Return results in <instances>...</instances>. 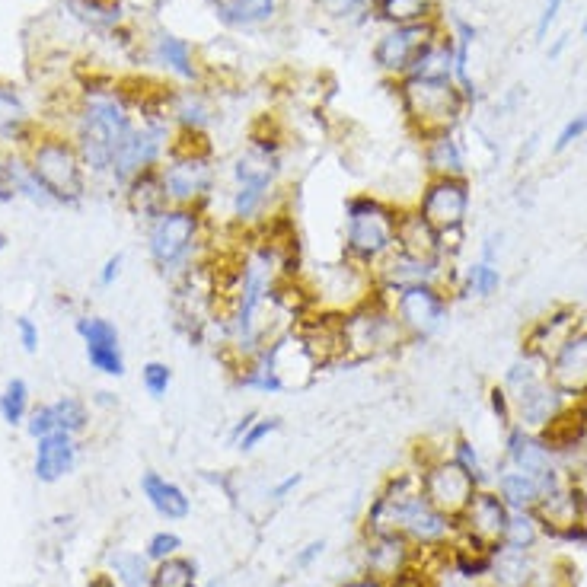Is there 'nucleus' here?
Listing matches in <instances>:
<instances>
[{"mask_svg":"<svg viewBox=\"0 0 587 587\" xmlns=\"http://www.w3.org/2000/svg\"><path fill=\"white\" fill-rule=\"evenodd\" d=\"M399 205L374 192H358L345 198V230H342V259L361 268H371L396 249Z\"/></svg>","mask_w":587,"mask_h":587,"instance_id":"f257e3e1","label":"nucleus"},{"mask_svg":"<svg viewBox=\"0 0 587 587\" xmlns=\"http://www.w3.org/2000/svg\"><path fill=\"white\" fill-rule=\"evenodd\" d=\"M147 249L163 275H182L208 256V211L170 205L147 224Z\"/></svg>","mask_w":587,"mask_h":587,"instance_id":"f03ea898","label":"nucleus"},{"mask_svg":"<svg viewBox=\"0 0 587 587\" xmlns=\"http://www.w3.org/2000/svg\"><path fill=\"white\" fill-rule=\"evenodd\" d=\"M396 93H399L402 115H406V125L418 141L457 131L469 106L454 80H438V77H399Z\"/></svg>","mask_w":587,"mask_h":587,"instance_id":"7ed1b4c3","label":"nucleus"},{"mask_svg":"<svg viewBox=\"0 0 587 587\" xmlns=\"http://www.w3.org/2000/svg\"><path fill=\"white\" fill-rule=\"evenodd\" d=\"M342 339H345V364H364L383 355H393L409 345L406 332L396 323L390 297L374 291L358 307L342 313Z\"/></svg>","mask_w":587,"mask_h":587,"instance_id":"20e7f679","label":"nucleus"},{"mask_svg":"<svg viewBox=\"0 0 587 587\" xmlns=\"http://www.w3.org/2000/svg\"><path fill=\"white\" fill-rule=\"evenodd\" d=\"M469 205H473V186H469L466 176H428L415 198V211L441 233L450 262H454L460 249Z\"/></svg>","mask_w":587,"mask_h":587,"instance_id":"39448f33","label":"nucleus"},{"mask_svg":"<svg viewBox=\"0 0 587 587\" xmlns=\"http://www.w3.org/2000/svg\"><path fill=\"white\" fill-rule=\"evenodd\" d=\"M131 119L125 115L122 106H115L112 99H96L90 103L87 115L80 122V160L96 173L112 170L115 150L122 147V141L131 134Z\"/></svg>","mask_w":587,"mask_h":587,"instance_id":"423d86ee","label":"nucleus"},{"mask_svg":"<svg viewBox=\"0 0 587 587\" xmlns=\"http://www.w3.org/2000/svg\"><path fill=\"white\" fill-rule=\"evenodd\" d=\"M450 297L454 294L444 284H409V288L390 294L393 316L406 332L409 345L428 342L444 329L450 316Z\"/></svg>","mask_w":587,"mask_h":587,"instance_id":"0eeeda50","label":"nucleus"},{"mask_svg":"<svg viewBox=\"0 0 587 587\" xmlns=\"http://www.w3.org/2000/svg\"><path fill=\"white\" fill-rule=\"evenodd\" d=\"M80 154L77 150L61 141V138H48L36 147L32 154V176L39 179V186L45 189V195L52 201H80L83 195V170H80Z\"/></svg>","mask_w":587,"mask_h":587,"instance_id":"6e6552de","label":"nucleus"},{"mask_svg":"<svg viewBox=\"0 0 587 587\" xmlns=\"http://www.w3.org/2000/svg\"><path fill=\"white\" fill-rule=\"evenodd\" d=\"M418 473H422L425 498L441 514H447L450 521H457V517L466 511L469 501H473V495L482 489V485L476 482V476L466 473V469L450 457H434L431 463H425L422 469H418Z\"/></svg>","mask_w":587,"mask_h":587,"instance_id":"1a4fd4ad","label":"nucleus"},{"mask_svg":"<svg viewBox=\"0 0 587 587\" xmlns=\"http://www.w3.org/2000/svg\"><path fill=\"white\" fill-rule=\"evenodd\" d=\"M160 176L170 205L208 211L217 179L211 157H170L166 163H160Z\"/></svg>","mask_w":587,"mask_h":587,"instance_id":"9d476101","label":"nucleus"},{"mask_svg":"<svg viewBox=\"0 0 587 587\" xmlns=\"http://www.w3.org/2000/svg\"><path fill=\"white\" fill-rule=\"evenodd\" d=\"M438 39V20L412 23V26H390L374 45V64L383 74L406 77L415 58Z\"/></svg>","mask_w":587,"mask_h":587,"instance_id":"9b49d317","label":"nucleus"},{"mask_svg":"<svg viewBox=\"0 0 587 587\" xmlns=\"http://www.w3.org/2000/svg\"><path fill=\"white\" fill-rule=\"evenodd\" d=\"M454 524H457V533L469 536V540L498 549L501 543H505V533L511 524V508L501 501V495L495 489H479Z\"/></svg>","mask_w":587,"mask_h":587,"instance_id":"f8f14e48","label":"nucleus"},{"mask_svg":"<svg viewBox=\"0 0 587 587\" xmlns=\"http://www.w3.org/2000/svg\"><path fill=\"white\" fill-rule=\"evenodd\" d=\"M166 150H170V134H166V128H160V125L131 128V134L122 141V147L115 150L112 176L128 186V182L138 176V173L160 166Z\"/></svg>","mask_w":587,"mask_h":587,"instance_id":"ddd939ff","label":"nucleus"},{"mask_svg":"<svg viewBox=\"0 0 587 587\" xmlns=\"http://www.w3.org/2000/svg\"><path fill=\"white\" fill-rule=\"evenodd\" d=\"M546 377L565 399H587V323L549 358Z\"/></svg>","mask_w":587,"mask_h":587,"instance_id":"4468645a","label":"nucleus"},{"mask_svg":"<svg viewBox=\"0 0 587 587\" xmlns=\"http://www.w3.org/2000/svg\"><path fill=\"white\" fill-rule=\"evenodd\" d=\"M415 562H418V549L406 536H367L364 575L380 581L383 587L393 584L399 575H406Z\"/></svg>","mask_w":587,"mask_h":587,"instance_id":"2eb2a0df","label":"nucleus"},{"mask_svg":"<svg viewBox=\"0 0 587 587\" xmlns=\"http://www.w3.org/2000/svg\"><path fill=\"white\" fill-rule=\"evenodd\" d=\"M77 335L87 345V361L93 371L106 374V377H122L125 374V355H122V339L119 329H115L103 316H83L77 320Z\"/></svg>","mask_w":587,"mask_h":587,"instance_id":"dca6fc26","label":"nucleus"},{"mask_svg":"<svg viewBox=\"0 0 587 587\" xmlns=\"http://www.w3.org/2000/svg\"><path fill=\"white\" fill-rule=\"evenodd\" d=\"M533 514L543 527V536H552V540H556L565 527L587 524V495H584L581 485L572 479V482L559 485L556 492H549V495H543L540 501H536Z\"/></svg>","mask_w":587,"mask_h":587,"instance_id":"f3484780","label":"nucleus"},{"mask_svg":"<svg viewBox=\"0 0 587 587\" xmlns=\"http://www.w3.org/2000/svg\"><path fill=\"white\" fill-rule=\"evenodd\" d=\"M584 326L581 313L575 307H556L549 310L546 316H540L524 335V351H530V355L543 358L549 364V358L556 355V351L572 339V335Z\"/></svg>","mask_w":587,"mask_h":587,"instance_id":"a211bd4d","label":"nucleus"},{"mask_svg":"<svg viewBox=\"0 0 587 587\" xmlns=\"http://www.w3.org/2000/svg\"><path fill=\"white\" fill-rule=\"evenodd\" d=\"M396 253H406L412 259H425V262H450L441 233L434 230L422 214L412 208L399 211L396 221Z\"/></svg>","mask_w":587,"mask_h":587,"instance_id":"6ab92c4d","label":"nucleus"},{"mask_svg":"<svg viewBox=\"0 0 587 587\" xmlns=\"http://www.w3.org/2000/svg\"><path fill=\"white\" fill-rule=\"evenodd\" d=\"M565 396L552 387L549 377L530 383L521 393H514V425H521L527 431H540L552 422V415H556L562 406H565Z\"/></svg>","mask_w":587,"mask_h":587,"instance_id":"aec40b11","label":"nucleus"},{"mask_svg":"<svg viewBox=\"0 0 587 587\" xmlns=\"http://www.w3.org/2000/svg\"><path fill=\"white\" fill-rule=\"evenodd\" d=\"M536 434H540V441L556 457L578 450L587 441V399H568L565 406L552 415V422Z\"/></svg>","mask_w":587,"mask_h":587,"instance_id":"412c9836","label":"nucleus"},{"mask_svg":"<svg viewBox=\"0 0 587 587\" xmlns=\"http://www.w3.org/2000/svg\"><path fill=\"white\" fill-rule=\"evenodd\" d=\"M505 463L521 469V473L543 476L546 469L556 466V454L540 441V434H533L521 425H511L508 441H505Z\"/></svg>","mask_w":587,"mask_h":587,"instance_id":"4be33fe9","label":"nucleus"},{"mask_svg":"<svg viewBox=\"0 0 587 587\" xmlns=\"http://www.w3.org/2000/svg\"><path fill=\"white\" fill-rule=\"evenodd\" d=\"M77 463V444L74 434L64 431H52L39 438L36 447V479L39 482H58L61 476H67Z\"/></svg>","mask_w":587,"mask_h":587,"instance_id":"5701e85b","label":"nucleus"},{"mask_svg":"<svg viewBox=\"0 0 587 587\" xmlns=\"http://www.w3.org/2000/svg\"><path fill=\"white\" fill-rule=\"evenodd\" d=\"M128 208L134 217H141V221H154L157 214H163L170 208V198H166V186H163V176H160V166L154 170H144L138 173L131 182H128Z\"/></svg>","mask_w":587,"mask_h":587,"instance_id":"b1692460","label":"nucleus"},{"mask_svg":"<svg viewBox=\"0 0 587 587\" xmlns=\"http://www.w3.org/2000/svg\"><path fill=\"white\" fill-rule=\"evenodd\" d=\"M141 492L150 501V508H154L160 517H166V521H186V517L192 514L189 495L182 492L176 482L154 473V469L141 476Z\"/></svg>","mask_w":587,"mask_h":587,"instance_id":"393cba45","label":"nucleus"},{"mask_svg":"<svg viewBox=\"0 0 587 587\" xmlns=\"http://www.w3.org/2000/svg\"><path fill=\"white\" fill-rule=\"evenodd\" d=\"M422 160L428 176H466V150L457 131L434 134V138L422 141Z\"/></svg>","mask_w":587,"mask_h":587,"instance_id":"a878e982","label":"nucleus"},{"mask_svg":"<svg viewBox=\"0 0 587 587\" xmlns=\"http://www.w3.org/2000/svg\"><path fill=\"white\" fill-rule=\"evenodd\" d=\"M281 176V157L272 150L249 147L246 154L233 160V186H262V189H278Z\"/></svg>","mask_w":587,"mask_h":587,"instance_id":"bb28decb","label":"nucleus"},{"mask_svg":"<svg viewBox=\"0 0 587 587\" xmlns=\"http://www.w3.org/2000/svg\"><path fill=\"white\" fill-rule=\"evenodd\" d=\"M495 492L501 495V501H505L511 511H533L536 501L543 498L536 476L521 473V469H514V466H505L498 473V489Z\"/></svg>","mask_w":587,"mask_h":587,"instance_id":"cd10ccee","label":"nucleus"},{"mask_svg":"<svg viewBox=\"0 0 587 587\" xmlns=\"http://www.w3.org/2000/svg\"><path fill=\"white\" fill-rule=\"evenodd\" d=\"M227 26H259L278 10V0H208Z\"/></svg>","mask_w":587,"mask_h":587,"instance_id":"c85d7f7f","label":"nucleus"},{"mask_svg":"<svg viewBox=\"0 0 587 587\" xmlns=\"http://www.w3.org/2000/svg\"><path fill=\"white\" fill-rule=\"evenodd\" d=\"M406 77H438L454 80V39H434L422 55L415 58Z\"/></svg>","mask_w":587,"mask_h":587,"instance_id":"c756f323","label":"nucleus"},{"mask_svg":"<svg viewBox=\"0 0 587 587\" xmlns=\"http://www.w3.org/2000/svg\"><path fill=\"white\" fill-rule=\"evenodd\" d=\"M377 16L390 26H412L434 20V0H371Z\"/></svg>","mask_w":587,"mask_h":587,"instance_id":"7c9ffc66","label":"nucleus"},{"mask_svg":"<svg viewBox=\"0 0 587 587\" xmlns=\"http://www.w3.org/2000/svg\"><path fill=\"white\" fill-rule=\"evenodd\" d=\"M157 61L163 67H170L173 74L186 77V80H195V74H198L192 45L186 39H179V36H170V32H160L157 36Z\"/></svg>","mask_w":587,"mask_h":587,"instance_id":"2f4dec72","label":"nucleus"},{"mask_svg":"<svg viewBox=\"0 0 587 587\" xmlns=\"http://www.w3.org/2000/svg\"><path fill=\"white\" fill-rule=\"evenodd\" d=\"M501 288V272L492 265V262H473L466 265L460 272V281H457V294H466V297H492L498 294Z\"/></svg>","mask_w":587,"mask_h":587,"instance_id":"473e14b6","label":"nucleus"},{"mask_svg":"<svg viewBox=\"0 0 587 587\" xmlns=\"http://www.w3.org/2000/svg\"><path fill=\"white\" fill-rule=\"evenodd\" d=\"M473 42H476V29L460 20L454 36V83L460 87L466 103H476V83L469 77V45Z\"/></svg>","mask_w":587,"mask_h":587,"instance_id":"72a5a7b5","label":"nucleus"},{"mask_svg":"<svg viewBox=\"0 0 587 587\" xmlns=\"http://www.w3.org/2000/svg\"><path fill=\"white\" fill-rule=\"evenodd\" d=\"M198 584V568L186 556H170L154 565L147 587H195Z\"/></svg>","mask_w":587,"mask_h":587,"instance_id":"f704fd0d","label":"nucleus"},{"mask_svg":"<svg viewBox=\"0 0 587 587\" xmlns=\"http://www.w3.org/2000/svg\"><path fill=\"white\" fill-rule=\"evenodd\" d=\"M543 540V527L536 521L533 511H511V524H508V533H505V549H514V552H530L536 543Z\"/></svg>","mask_w":587,"mask_h":587,"instance_id":"c9c22d12","label":"nucleus"},{"mask_svg":"<svg viewBox=\"0 0 587 587\" xmlns=\"http://www.w3.org/2000/svg\"><path fill=\"white\" fill-rule=\"evenodd\" d=\"M546 377V361L543 358H536L530 355V351H521V358H517L511 367H508V374H505V387L508 393H521L524 387H530V383L536 380H543Z\"/></svg>","mask_w":587,"mask_h":587,"instance_id":"e433bc0d","label":"nucleus"},{"mask_svg":"<svg viewBox=\"0 0 587 587\" xmlns=\"http://www.w3.org/2000/svg\"><path fill=\"white\" fill-rule=\"evenodd\" d=\"M147 556L141 552H115L112 556V572L115 581H122L125 587H144L150 581V568H147Z\"/></svg>","mask_w":587,"mask_h":587,"instance_id":"4c0bfd02","label":"nucleus"},{"mask_svg":"<svg viewBox=\"0 0 587 587\" xmlns=\"http://www.w3.org/2000/svg\"><path fill=\"white\" fill-rule=\"evenodd\" d=\"M0 415H4L7 425H20L23 418L29 415V387H26V380L13 377L4 387V393H0Z\"/></svg>","mask_w":587,"mask_h":587,"instance_id":"58836bf2","label":"nucleus"},{"mask_svg":"<svg viewBox=\"0 0 587 587\" xmlns=\"http://www.w3.org/2000/svg\"><path fill=\"white\" fill-rule=\"evenodd\" d=\"M52 412H55V428L64 431V434H80L90 422L87 406H83V402L74 399V396H64V399L52 402Z\"/></svg>","mask_w":587,"mask_h":587,"instance_id":"ea45409f","label":"nucleus"},{"mask_svg":"<svg viewBox=\"0 0 587 587\" xmlns=\"http://www.w3.org/2000/svg\"><path fill=\"white\" fill-rule=\"evenodd\" d=\"M176 119H179V128L205 131L211 112H208V106L201 103L195 93H186V96H176Z\"/></svg>","mask_w":587,"mask_h":587,"instance_id":"a19ab883","label":"nucleus"},{"mask_svg":"<svg viewBox=\"0 0 587 587\" xmlns=\"http://www.w3.org/2000/svg\"><path fill=\"white\" fill-rule=\"evenodd\" d=\"M141 383H144V390L154 399H163L166 393H170V387H173V367L166 361H147L141 367Z\"/></svg>","mask_w":587,"mask_h":587,"instance_id":"79ce46f5","label":"nucleus"},{"mask_svg":"<svg viewBox=\"0 0 587 587\" xmlns=\"http://www.w3.org/2000/svg\"><path fill=\"white\" fill-rule=\"evenodd\" d=\"M450 460H457L466 473H473L476 476V482L485 489V466H482V457H479V450H476V444L469 441V438H454V447H450Z\"/></svg>","mask_w":587,"mask_h":587,"instance_id":"37998d69","label":"nucleus"},{"mask_svg":"<svg viewBox=\"0 0 587 587\" xmlns=\"http://www.w3.org/2000/svg\"><path fill=\"white\" fill-rule=\"evenodd\" d=\"M278 428H281V418H275V415H259L256 422L249 425V431L237 441V450L249 454V450H256L265 438H272V434H275Z\"/></svg>","mask_w":587,"mask_h":587,"instance_id":"c03bdc74","label":"nucleus"},{"mask_svg":"<svg viewBox=\"0 0 587 587\" xmlns=\"http://www.w3.org/2000/svg\"><path fill=\"white\" fill-rule=\"evenodd\" d=\"M179 549H182V536L173 533V530H160V533H154L147 540L144 556L150 562H163V559H170V556H179Z\"/></svg>","mask_w":587,"mask_h":587,"instance_id":"a18cd8bd","label":"nucleus"},{"mask_svg":"<svg viewBox=\"0 0 587 587\" xmlns=\"http://www.w3.org/2000/svg\"><path fill=\"white\" fill-rule=\"evenodd\" d=\"M489 409H492L495 422L501 428L514 425V396L508 393L505 383H492V387H489Z\"/></svg>","mask_w":587,"mask_h":587,"instance_id":"49530a36","label":"nucleus"},{"mask_svg":"<svg viewBox=\"0 0 587 587\" xmlns=\"http://www.w3.org/2000/svg\"><path fill=\"white\" fill-rule=\"evenodd\" d=\"M584 134H587V109L578 112V115H572V119H568V122L562 125L556 144H552V154H565V150L572 147L575 141H581Z\"/></svg>","mask_w":587,"mask_h":587,"instance_id":"de8ad7c7","label":"nucleus"},{"mask_svg":"<svg viewBox=\"0 0 587 587\" xmlns=\"http://www.w3.org/2000/svg\"><path fill=\"white\" fill-rule=\"evenodd\" d=\"M367 4H371V0H316V7L326 16H332V20H348V16L367 10Z\"/></svg>","mask_w":587,"mask_h":587,"instance_id":"09e8293b","label":"nucleus"},{"mask_svg":"<svg viewBox=\"0 0 587 587\" xmlns=\"http://www.w3.org/2000/svg\"><path fill=\"white\" fill-rule=\"evenodd\" d=\"M26 431L32 434V438H45V434H52V431H58L55 428V412H52V406H39V409H32L29 412V422H26Z\"/></svg>","mask_w":587,"mask_h":587,"instance_id":"8fccbe9b","label":"nucleus"},{"mask_svg":"<svg viewBox=\"0 0 587 587\" xmlns=\"http://www.w3.org/2000/svg\"><path fill=\"white\" fill-rule=\"evenodd\" d=\"M20 119H23V109H20V103H16V96L0 90V131L10 134L16 125H20Z\"/></svg>","mask_w":587,"mask_h":587,"instance_id":"3c124183","label":"nucleus"},{"mask_svg":"<svg viewBox=\"0 0 587 587\" xmlns=\"http://www.w3.org/2000/svg\"><path fill=\"white\" fill-rule=\"evenodd\" d=\"M16 332H20V342H23V348L29 351V355H36V351H39V329H36V323H32L29 316H20V320H16Z\"/></svg>","mask_w":587,"mask_h":587,"instance_id":"603ef678","label":"nucleus"},{"mask_svg":"<svg viewBox=\"0 0 587 587\" xmlns=\"http://www.w3.org/2000/svg\"><path fill=\"white\" fill-rule=\"evenodd\" d=\"M562 4H565V0H546V7H543V13H540V23H536V36H540V39H546V32H549L552 23H556V16H559Z\"/></svg>","mask_w":587,"mask_h":587,"instance_id":"864d4df0","label":"nucleus"},{"mask_svg":"<svg viewBox=\"0 0 587 587\" xmlns=\"http://www.w3.org/2000/svg\"><path fill=\"white\" fill-rule=\"evenodd\" d=\"M323 549H326V543H323V540H313V543H307V546L300 549L297 556H294V565H297V568H310L316 559L323 556Z\"/></svg>","mask_w":587,"mask_h":587,"instance_id":"5fc2aeb1","label":"nucleus"},{"mask_svg":"<svg viewBox=\"0 0 587 587\" xmlns=\"http://www.w3.org/2000/svg\"><path fill=\"white\" fill-rule=\"evenodd\" d=\"M122 265H125V256L122 253H115L112 259H106L103 272H99V284H103V288H109V284L122 275Z\"/></svg>","mask_w":587,"mask_h":587,"instance_id":"6e6d98bb","label":"nucleus"},{"mask_svg":"<svg viewBox=\"0 0 587 587\" xmlns=\"http://www.w3.org/2000/svg\"><path fill=\"white\" fill-rule=\"evenodd\" d=\"M300 479H304V476H300V473H291V476H284L278 485H275V489H272V498L275 501H284V498H288L294 489H297V485H300Z\"/></svg>","mask_w":587,"mask_h":587,"instance_id":"4d7b16f0","label":"nucleus"},{"mask_svg":"<svg viewBox=\"0 0 587 587\" xmlns=\"http://www.w3.org/2000/svg\"><path fill=\"white\" fill-rule=\"evenodd\" d=\"M256 418H259V412H246V415L240 418V422H237V425H233V428H230V444H233V447H237V441H240V438H243V434L249 431V425H253V422H256Z\"/></svg>","mask_w":587,"mask_h":587,"instance_id":"13d9d810","label":"nucleus"},{"mask_svg":"<svg viewBox=\"0 0 587 587\" xmlns=\"http://www.w3.org/2000/svg\"><path fill=\"white\" fill-rule=\"evenodd\" d=\"M495 243H498L495 237L485 240V246H482V262H492L495 265V256H498V246Z\"/></svg>","mask_w":587,"mask_h":587,"instance_id":"bf43d9fd","label":"nucleus"},{"mask_svg":"<svg viewBox=\"0 0 587 587\" xmlns=\"http://www.w3.org/2000/svg\"><path fill=\"white\" fill-rule=\"evenodd\" d=\"M87 587H119V581H115L112 575H96V578H90Z\"/></svg>","mask_w":587,"mask_h":587,"instance_id":"052dcab7","label":"nucleus"},{"mask_svg":"<svg viewBox=\"0 0 587 587\" xmlns=\"http://www.w3.org/2000/svg\"><path fill=\"white\" fill-rule=\"evenodd\" d=\"M342 587H383V584H380V581H374V578H367V575H364V578H355V581H345Z\"/></svg>","mask_w":587,"mask_h":587,"instance_id":"680f3d73","label":"nucleus"},{"mask_svg":"<svg viewBox=\"0 0 587 587\" xmlns=\"http://www.w3.org/2000/svg\"><path fill=\"white\" fill-rule=\"evenodd\" d=\"M4 243H7V240H4V237H0V249H4Z\"/></svg>","mask_w":587,"mask_h":587,"instance_id":"e2e57ef3","label":"nucleus"},{"mask_svg":"<svg viewBox=\"0 0 587 587\" xmlns=\"http://www.w3.org/2000/svg\"><path fill=\"white\" fill-rule=\"evenodd\" d=\"M584 36H587V20H584Z\"/></svg>","mask_w":587,"mask_h":587,"instance_id":"0e129e2a","label":"nucleus"},{"mask_svg":"<svg viewBox=\"0 0 587 587\" xmlns=\"http://www.w3.org/2000/svg\"><path fill=\"white\" fill-rule=\"evenodd\" d=\"M195 587H198V584H195Z\"/></svg>","mask_w":587,"mask_h":587,"instance_id":"69168bd1","label":"nucleus"}]
</instances>
